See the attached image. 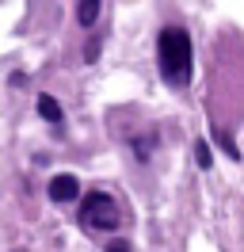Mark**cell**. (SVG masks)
Listing matches in <instances>:
<instances>
[{
	"label": "cell",
	"instance_id": "5",
	"mask_svg": "<svg viewBox=\"0 0 244 252\" xmlns=\"http://www.w3.org/2000/svg\"><path fill=\"white\" fill-rule=\"evenodd\" d=\"M99 4H103V0H80V4H76V19H80V27H92V23L99 19Z\"/></svg>",
	"mask_w": 244,
	"mask_h": 252
},
{
	"label": "cell",
	"instance_id": "6",
	"mask_svg": "<svg viewBox=\"0 0 244 252\" xmlns=\"http://www.w3.org/2000/svg\"><path fill=\"white\" fill-rule=\"evenodd\" d=\"M195 160H198V168H214V153L206 142H195Z\"/></svg>",
	"mask_w": 244,
	"mask_h": 252
},
{
	"label": "cell",
	"instance_id": "4",
	"mask_svg": "<svg viewBox=\"0 0 244 252\" xmlns=\"http://www.w3.org/2000/svg\"><path fill=\"white\" fill-rule=\"evenodd\" d=\"M38 115H42L46 123L58 126V123H61V103H58V99H54L50 92H42V95H38Z\"/></svg>",
	"mask_w": 244,
	"mask_h": 252
},
{
	"label": "cell",
	"instance_id": "9",
	"mask_svg": "<svg viewBox=\"0 0 244 252\" xmlns=\"http://www.w3.org/2000/svg\"><path fill=\"white\" fill-rule=\"evenodd\" d=\"M107 252H134V249H130L126 241H111V245H107Z\"/></svg>",
	"mask_w": 244,
	"mask_h": 252
},
{
	"label": "cell",
	"instance_id": "1",
	"mask_svg": "<svg viewBox=\"0 0 244 252\" xmlns=\"http://www.w3.org/2000/svg\"><path fill=\"white\" fill-rule=\"evenodd\" d=\"M156 62H160V73L172 88H180L191 80V34L183 27H164L160 38H156Z\"/></svg>",
	"mask_w": 244,
	"mask_h": 252
},
{
	"label": "cell",
	"instance_id": "2",
	"mask_svg": "<svg viewBox=\"0 0 244 252\" xmlns=\"http://www.w3.org/2000/svg\"><path fill=\"white\" fill-rule=\"evenodd\" d=\"M76 221H80V229H88V233H115L119 229V203L107 195V191H88L84 195V203L76 210Z\"/></svg>",
	"mask_w": 244,
	"mask_h": 252
},
{
	"label": "cell",
	"instance_id": "7",
	"mask_svg": "<svg viewBox=\"0 0 244 252\" xmlns=\"http://www.w3.org/2000/svg\"><path fill=\"white\" fill-rule=\"evenodd\" d=\"M217 142H221V149H225V153H229V157H233V160L241 157V149H237V142H233V138H229L225 130H217Z\"/></svg>",
	"mask_w": 244,
	"mask_h": 252
},
{
	"label": "cell",
	"instance_id": "8",
	"mask_svg": "<svg viewBox=\"0 0 244 252\" xmlns=\"http://www.w3.org/2000/svg\"><path fill=\"white\" fill-rule=\"evenodd\" d=\"M99 58V38H88V46H84V62H95Z\"/></svg>",
	"mask_w": 244,
	"mask_h": 252
},
{
	"label": "cell",
	"instance_id": "3",
	"mask_svg": "<svg viewBox=\"0 0 244 252\" xmlns=\"http://www.w3.org/2000/svg\"><path fill=\"white\" fill-rule=\"evenodd\" d=\"M76 195H80V180L73 172H61V176L50 180V199L54 203H73Z\"/></svg>",
	"mask_w": 244,
	"mask_h": 252
}]
</instances>
